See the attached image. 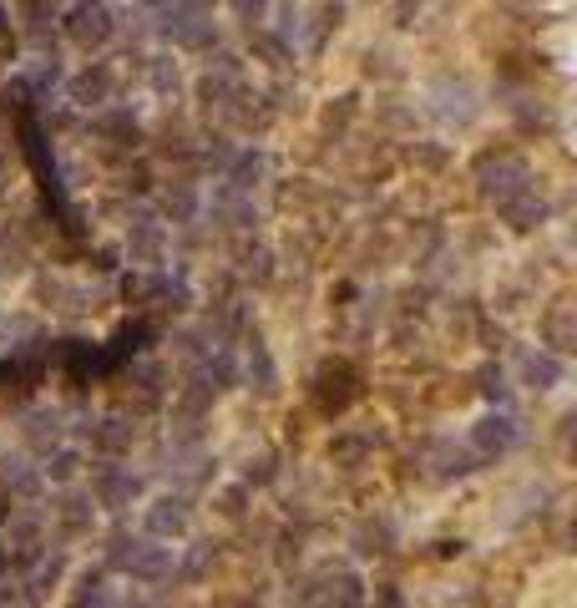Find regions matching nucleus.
<instances>
[{
  "mask_svg": "<svg viewBox=\"0 0 577 608\" xmlns=\"http://www.w3.org/2000/svg\"><path fill=\"white\" fill-rule=\"evenodd\" d=\"M112 563L127 568L132 578L142 583H157V578H168L173 573V548H162V543H137V538H112Z\"/></svg>",
  "mask_w": 577,
  "mask_h": 608,
  "instance_id": "1",
  "label": "nucleus"
},
{
  "mask_svg": "<svg viewBox=\"0 0 577 608\" xmlns=\"http://www.w3.org/2000/svg\"><path fill=\"white\" fill-rule=\"evenodd\" d=\"M26 436H31V441H36V446L46 451V441H51V446L61 441V421H56V416H31V426H26Z\"/></svg>",
  "mask_w": 577,
  "mask_h": 608,
  "instance_id": "6",
  "label": "nucleus"
},
{
  "mask_svg": "<svg viewBox=\"0 0 577 608\" xmlns=\"http://www.w3.org/2000/svg\"><path fill=\"white\" fill-rule=\"evenodd\" d=\"M71 472H76V456H71V451H66V456H56V462H51V477H61V482H66Z\"/></svg>",
  "mask_w": 577,
  "mask_h": 608,
  "instance_id": "7",
  "label": "nucleus"
},
{
  "mask_svg": "<svg viewBox=\"0 0 577 608\" xmlns=\"http://www.w3.org/2000/svg\"><path fill=\"white\" fill-rule=\"evenodd\" d=\"M0 608H6V593H0Z\"/></svg>",
  "mask_w": 577,
  "mask_h": 608,
  "instance_id": "8",
  "label": "nucleus"
},
{
  "mask_svg": "<svg viewBox=\"0 0 577 608\" xmlns=\"http://www.w3.org/2000/svg\"><path fill=\"white\" fill-rule=\"evenodd\" d=\"M147 527L157 532V538H168V532H173V538H183V532H188V502L178 497H168V502H157L152 512H147Z\"/></svg>",
  "mask_w": 577,
  "mask_h": 608,
  "instance_id": "3",
  "label": "nucleus"
},
{
  "mask_svg": "<svg viewBox=\"0 0 577 608\" xmlns=\"http://www.w3.org/2000/svg\"><path fill=\"white\" fill-rule=\"evenodd\" d=\"M517 441V426L507 421V416H486L481 426H476V446L481 451H507Z\"/></svg>",
  "mask_w": 577,
  "mask_h": 608,
  "instance_id": "4",
  "label": "nucleus"
},
{
  "mask_svg": "<svg viewBox=\"0 0 577 608\" xmlns=\"http://www.w3.org/2000/svg\"><path fill=\"white\" fill-rule=\"evenodd\" d=\"M137 492H142V482L127 477V472H112V467H107V472L97 477V497H102V507H112V512H122Z\"/></svg>",
  "mask_w": 577,
  "mask_h": 608,
  "instance_id": "2",
  "label": "nucleus"
},
{
  "mask_svg": "<svg viewBox=\"0 0 577 608\" xmlns=\"http://www.w3.org/2000/svg\"><path fill=\"white\" fill-rule=\"evenodd\" d=\"M522 375L532 380L537 391H552L557 380H562V360H552V355H542V350H532L527 360H522Z\"/></svg>",
  "mask_w": 577,
  "mask_h": 608,
  "instance_id": "5",
  "label": "nucleus"
}]
</instances>
